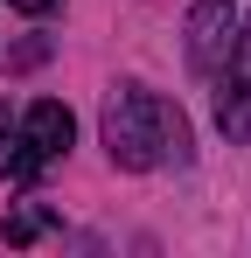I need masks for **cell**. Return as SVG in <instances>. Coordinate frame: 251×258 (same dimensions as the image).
Here are the masks:
<instances>
[{
    "instance_id": "6da1fadb",
    "label": "cell",
    "mask_w": 251,
    "mask_h": 258,
    "mask_svg": "<svg viewBox=\"0 0 251 258\" xmlns=\"http://www.w3.org/2000/svg\"><path fill=\"white\" fill-rule=\"evenodd\" d=\"M105 154L126 174H147L161 161H189V119L167 105L161 91L126 84V91L105 98Z\"/></svg>"
},
{
    "instance_id": "7a4b0ae2",
    "label": "cell",
    "mask_w": 251,
    "mask_h": 258,
    "mask_svg": "<svg viewBox=\"0 0 251 258\" xmlns=\"http://www.w3.org/2000/svg\"><path fill=\"white\" fill-rule=\"evenodd\" d=\"M209 77H216V126L230 140H251V14H244V35L230 42V56Z\"/></svg>"
},
{
    "instance_id": "3957f363",
    "label": "cell",
    "mask_w": 251,
    "mask_h": 258,
    "mask_svg": "<svg viewBox=\"0 0 251 258\" xmlns=\"http://www.w3.org/2000/svg\"><path fill=\"white\" fill-rule=\"evenodd\" d=\"M237 42V14H230V0H196L189 7V63L196 70H216L223 56Z\"/></svg>"
},
{
    "instance_id": "277c9868",
    "label": "cell",
    "mask_w": 251,
    "mask_h": 258,
    "mask_svg": "<svg viewBox=\"0 0 251 258\" xmlns=\"http://www.w3.org/2000/svg\"><path fill=\"white\" fill-rule=\"evenodd\" d=\"M21 133L35 140L42 161H56V154H70V140H77V119H70V105H56V98H35L28 105V119H21Z\"/></svg>"
},
{
    "instance_id": "5b68a950",
    "label": "cell",
    "mask_w": 251,
    "mask_h": 258,
    "mask_svg": "<svg viewBox=\"0 0 251 258\" xmlns=\"http://www.w3.org/2000/svg\"><path fill=\"white\" fill-rule=\"evenodd\" d=\"M42 168H49V161L35 154V140H28L21 126H14V133H0V181H14V188H28V181H35Z\"/></svg>"
},
{
    "instance_id": "8992f818",
    "label": "cell",
    "mask_w": 251,
    "mask_h": 258,
    "mask_svg": "<svg viewBox=\"0 0 251 258\" xmlns=\"http://www.w3.org/2000/svg\"><path fill=\"white\" fill-rule=\"evenodd\" d=\"M49 230H56L49 210H14L7 216V244H35V237H49Z\"/></svg>"
},
{
    "instance_id": "52a82bcc",
    "label": "cell",
    "mask_w": 251,
    "mask_h": 258,
    "mask_svg": "<svg viewBox=\"0 0 251 258\" xmlns=\"http://www.w3.org/2000/svg\"><path fill=\"white\" fill-rule=\"evenodd\" d=\"M7 7H21V14H49L56 0H7Z\"/></svg>"
}]
</instances>
